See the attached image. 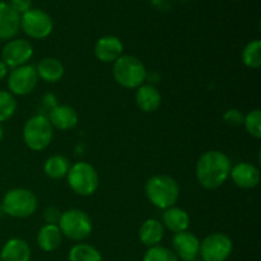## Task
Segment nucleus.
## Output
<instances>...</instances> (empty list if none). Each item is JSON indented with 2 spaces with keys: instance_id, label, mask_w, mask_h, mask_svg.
<instances>
[{
  "instance_id": "1",
  "label": "nucleus",
  "mask_w": 261,
  "mask_h": 261,
  "mask_svg": "<svg viewBox=\"0 0 261 261\" xmlns=\"http://www.w3.org/2000/svg\"><path fill=\"white\" fill-rule=\"evenodd\" d=\"M231 170L232 162L228 155L219 150H208L196 163V180L204 189L216 190L228 180Z\"/></svg>"
},
{
  "instance_id": "2",
  "label": "nucleus",
  "mask_w": 261,
  "mask_h": 261,
  "mask_svg": "<svg viewBox=\"0 0 261 261\" xmlns=\"http://www.w3.org/2000/svg\"><path fill=\"white\" fill-rule=\"evenodd\" d=\"M145 195L155 208L166 211L177 203L180 186L171 176L155 175L145 184Z\"/></svg>"
},
{
  "instance_id": "3",
  "label": "nucleus",
  "mask_w": 261,
  "mask_h": 261,
  "mask_svg": "<svg viewBox=\"0 0 261 261\" xmlns=\"http://www.w3.org/2000/svg\"><path fill=\"white\" fill-rule=\"evenodd\" d=\"M112 75L117 84L127 89H138L148 78L144 64L133 55L120 56L114 63Z\"/></svg>"
},
{
  "instance_id": "4",
  "label": "nucleus",
  "mask_w": 261,
  "mask_h": 261,
  "mask_svg": "<svg viewBox=\"0 0 261 261\" xmlns=\"http://www.w3.org/2000/svg\"><path fill=\"white\" fill-rule=\"evenodd\" d=\"M37 198L28 189H12L4 195L2 211L13 218H28L37 211Z\"/></svg>"
},
{
  "instance_id": "5",
  "label": "nucleus",
  "mask_w": 261,
  "mask_h": 261,
  "mask_svg": "<svg viewBox=\"0 0 261 261\" xmlns=\"http://www.w3.org/2000/svg\"><path fill=\"white\" fill-rule=\"evenodd\" d=\"M54 137V127L47 116L36 115L32 116L23 127V140L31 150L41 152L50 145Z\"/></svg>"
},
{
  "instance_id": "6",
  "label": "nucleus",
  "mask_w": 261,
  "mask_h": 261,
  "mask_svg": "<svg viewBox=\"0 0 261 261\" xmlns=\"http://www.w3.org/2000/svg\"><path fill=\"white\" fill-rule=\"evenodd\" d=\"M66 177L71 190L81 196L93 195L98 189V173L93 166L87 162H76L70 166Z\"/></svg>"
},
{
  "instance_id": "7",
  "label": "nucleus",
  "mask_w": 261,
  "mask_h": 261,
  "mask_svg": "<svg viewBox=\"0 0 261 261\" xmlns=\"http://www.w3.org/2000/svg\"><path fill=\"white\" fill-rule=\"evenodd\" d=\"M61 234L73 241H83L92 233L93 224L86 212L81 209H69L61 213L58 223Z\"/></svg>"
},
{
  "instance_id": "8",
  "label": "nucleus",
  "mask_w": 261,
  "mask_h": 261,
  "mask_svg": "<svg viewBox=\"0 0 261 261\" xmlns=\"http://www.w3.org/2000/svg\"><path fill=\"white\" fill-rule=\"evenodd\" d=\"M233 251V242L227 234L216 232L200 242L199 256L204 261H226Z\"/></svg>"
},
{
  "instance_id": "9",
  "label": "nucleus",
  "mask_w": 261,
  "mask_h": 261,
  "mask_svg": "<svg viewBox=\"0 0 261 261\" xmlns=\"http://www.w3.org/2000/svg\"><path fill=\"white\" fill-rule=\"evenodd\" d=\"M20 28L28 37L43 40L51 35L54 23L50 15L43 10L30 9L20 15Z\"/></svg>"
},
{
  "instance_id": "10",
  "label": "nucleus",
  "mask_w": 261,
  "mask_h": 261,
  "mask_svg": "<svg viewBox=\"0 0 261 261\" xmlns=\"http://www.w3.org/2000/svg\"><path fill=\"white\" fill-rule=\"evenodd\" d=\"M38 83V75L35 66L25 64L10 70L8 74V88L13 96H25L35 91Z\"/></svg>"
},
{
  "instance_id": "11",
  "label": "nucleus",
  "mask_w": 261,
  "mask_h": 261,
  "mask_svg": "<svg viewBox=\"0 0 261 261\" xmlns=\"http://www.w3.org/2000/svg\"><path fill=\"white\" fill-rule=\"evenodd\" d=\"M33 56V47L30 41L23 38H14L8 41L3 47L2 61L9 69L25 65Z\"/></svg>"
},
{
  "instance_id": "12",
  "label": "nucleus",
  "mask_w": 261,
  "mask_h": 261,
  "mask_svg": "<svg viewBox=\"0 0 261 261\" xmlns=\"http://www.w3.org/2000/svg\"><path fill=\"white\" fill-rule=\"evenodd\" d=\"M172 249L178 260L194 261L199 257L200 241L194 233L184 231L180 233H175L172 239Z\"/></svg>"
},
{
  "instance_id": "13",
  "label": "nucleus",
  "mask_w": 261,
  "mask_h": 261,
  "mask_svg": "<svg viewBox=\"0 0 261 261\" xmlns=\"http://www.w3.org/2000/svg\"><path fill=\"white\" fill-rule=\"evenodd\" d=\"M233 184L244 190H250L259 185L260 171L256 166L249 162H241L233 166L229 173Z\"/></svg>"
},
{
  "instance_id": "14",
  "label": "nucleus",
  "mask_w": 261,
  "mask_h": 261,
  "mask_svg": "<svg viewBox=\"0 0 261 261\" xmlns=\"http://www.w3.org/2000/svg\"><path fill=\"white\" fill-rule=\"evenodd\" d=\"M124 53V45L117 36L106 35L94 45V55L102 63H115Z\"/></svg>"
},
{
  "instance_id": "15",
  "label": "nucleus",
  "mask_w": 261,
  "mask_h": 261,
  "mask_svg": "<svg viewBox=\"0 0 261 261\" xmlns=\"http://www.w3.org/2000/svg\"><path fill=\"white\" fill-rule=\"evenodd\" d=\"M51 126L55 129L66 132L71 130L78 124V114L75 110L68 105H56L48 111L47 116Z\"/></svg>"
},
{
  "instance_id": "16",
  "label": "nucleus",
  "mask_w": 261,
  "mask_h": 261,
  "mask_svg": "<svg viewBox=\"0 0 261 261\" xmlns=\"http://www.w3.org/2000/svg\"><path fill=\"white\" fill-rule=\"evenodd\" d=\"M20 30V15L8 3L0 2V40H10Z\"/></svg>"
},
{
  "instance_id": "17",
  "label": "nucleus",
  "mask_w": 261,
  "mask_h": 261,
  "mask_svg": "<svg viewBox=\"0 0 261 261\" xmlns=\"http://www.w3.org/2000/svg\"><path fill=\"white\" fill-rule=\"evenodd\" d=\"M135 101L137 106L142 110L143 112H154L157 111L158 107L161 106L162 96L161 92L152 84H143L137 89L135 93Z\"/></svg>"
},
{
  "instance_id": "18",
  "label": "nucleus",
  "mask_w": 261,
  "mask_h": 261,
  "mask_svg": "<svg viewBox=\"0 0 261 261\" xmlns=\"http://www.w3.org/2000/svg\"><path fill=\"white\" fill-rule=\"evenodd\" d=\"M165 237V227L162 222L155 218H149L142 223L139 228V240L148 249L158 246Z\"/></svg>"
},
{
  "instance_id": "19",
  "label": "nucleus",
  "mask_w": 261,
  "mask_h": 261,
  "mask_svg": "<svg viewBox=\"0 0 261 261\" xmlns=\"http://www.w3.org/2000/svg\"><path fill=\"white\" fill-rule=\"evenodd\" d=\"M162 224L168 231L173 232V233H180V232L188 231L189 226H190V216L184 209L171 206L163 212Z\"/></svg>"
},
{
  "instance_id": "20",
  "label": "nucleus",
  "mask_w": 261,
  "mask_h": 261,
  "mask_svg": "<svg viewBox=\"0 0 261 261\" xmlns=\"http://www.w3.org/2000/svg\"><path fill=\"white\" fill-rule=\"evenodd\" d=\"M2 261H30L31 247L24 240L10 239L3 246L0 251Z\"/></svg>"
},
{
  "instance_id": "21",
  "label": "nucleus",
  "mask_w": 261,
  "mask_h": 261,
  "mask_svg": "<svg viewBox=\"0 0 261 261\" xmlns=\"http://www.w3.org/2000/svg\"><path fill=\"white\" fill-rule=\"evenodd\" d=\"M38 79H42L46 83H56L64 76V65L60 60L55 58H45L37 64Z\"/></svg>"
},
{
  "instance_id": "22",
  "label": "nucleus",
  "mask_w": 261,
  "mask_h": 261,
  "mask_svg": "<svg viewBox=\"0 0 261 261\" xmlns=\"http://www.w3.org/2000/svg\"><path fill=\"white\" fill-rule=\"evenodd\" d=\"M63 240L60 228L58 224H45L37 233V245L42 251L51 252L58 249Z\"/></svg>"
},
{
  "instance_id": "23",
  "label": "nucleus",
  "mask_w": 261,
  "mask_h": 261,
  "mask_svg": "<svg viewBox=\"0 0 261 261\" xmlns=\"http://www.w3.org/2000/svg\"><path fill=\"white\" fill-rule=\"evenodd\" d=\"M69 168H70V162H69L68 158L56 154L51 155L50 158L46 160L45 165H43V172L50 178L59 180V178H63L68 175Z\"/></svg>"
},
{
  "instance_id": "24",
  "label": "nucleus",
  "mask_w": 261,
  "mask_h": 261,
  "mask_svg": "<svg viewBox=\"0 0 261 261\" xmlns=\"http://www.w3.org/2000/svg\"><path fill=\"white\" fill-rule=\"evenodd\" d=\"M69 261H102V255L92 245L76 244L69 251Z\"/></svg>"
},
{
  "instance_id": "25",
  "label": "nucleus",
  "mask_w": 261,
  "mask_h": 261,
  "mask_svg": "<svg viewBox=\"0 0 261 261\" xmlns=\"http://www.w3.org/2000/svg\"><path fill=\"white\" fill-rule=\"evenodd\" d=\"M242 63L250 69H259L261 65V41L254 40L247 43L241 54Z\"/></svg>"
},
{
  "instance_id": "26",
  "label": "nucleus",
  "mask_w": 261,
  "mask_h": 261,
  "mask_svg": "<svg viewBox=\"0 0 261 261\" xmlns=\"http://www.w3.org/2000/svg\"><path fill=\"white\" fill-rule=\"evenodd\" d=\"M17 111V101L8 91H0V124L8 121Z\"/></svg>"
},
{
  "instance_id": "27",
  "label": "nucleus",
  "mask_w": 261,
  "mask_h": 261,
  "mask_svg": "<svg viewBox=\"0 0 261 261\" xmlns=\"http://www.w3.org/2000/svg\"><path fill=\"white\" fill-rule=\"evenodd\" d=\"M143 261H180L175 252L165 246H153L145 251Z\"/></svg>"
},
{
  "instance_id": "28",
  "label": "nucleus",
  "mask_w": 261,
  "mask_h": 261,
  "mask_svg": "<svg viewBox=\"0 0 261 261\" xmlns=\"http://www.w3.org/2000/svg\"><path fill=\"white\" fill-rule=\"evenodd\" d=\"M244 125L246 132L255 139L261 138V111L259 109H255L245 115Z\"/></svg>"
},
{
  "instance_id": "29",
  "label": "nucleus",
  "mask_w": 261,
  "mask_h": 261,
  "mask_svg": "<svg viewBox=\"0 0 261 261\" xmlns=\"http://www.w3.org/2000/svg\"><path fill=\"white\" fill-rule=\"evenodd\" d=\"M244 117L245 115L240 110L229 109L224 112L223 121L229 126H241L244 125Z\"/></svg>"
},
{
  "instance_id": "30",
  "label": "nucleus",
  "mask_w": 261,
  "mask_h": 261,
  "mask_svg": "<svg viewBox=\"0 0 261 261\" xmlns=\"http://www.w3.org/2000/svg\"><path fill=\"white\" fill-rule=\"evenodd\" d=\"M61 212L55 206H48L43 212V219H45L46 224H58L60 221Z\"/></svg>"
},
{
  "instance_id": "31",
  "label": "nucleus",
  "mask_w": 261,
  "mask_h": 261,
  "mask_svg": "<svg viewBox=\"0 0 261 261\" xmlns=\"http://www.w3.org/2000/svg\"><path fill=\"white\" fill-rule=\"evenodd\" d=\"M9 5L18 14L22 15L30 9H32V0H10Z\"/></svg>"
},
{
  "instance_id": "32",
  "label": "nucleus",
  "mask_w": 261,
  "mask_h": 261,
  "mask_svg": "<svg viewBox=\"0 0 261 261\" xmlns=\"http://www.w3.org/2000/svg\"><path fill=\"white\" fill-rule=\"evenodd\" d=\"M8 74H9V68L0 60V82L7 78Z\"/></svg>"
},
{
  "instance_id": "33",
  "label": "nucleus",
  "mask_w": 261,
  "mask_h": 261,
  "mask_svg": "<svg viewBox=\"0 0 261 261\" xmlns=\"http://www.w3.org/2000/svg\"><path fill=\"white\" fill-rule=\"evenodd\" d=\"M3 138H4V129H3L2 124H0V143H2Z\"/></svg>"
},
{
  "instance_id": "34",
  "label": "nucleus",
  "mask_w": 261,
  "mask_h": 261,
  "mask_svg": "<svg viewBox=\"0 0 261 261\" xmlns=\"http://www.w3.org/2000/svg\"><path fill=\"white\" fill-rule=\"evenodd\" d=\"M194 261H204V260H203V259H200V257H198V259L194 260Z\"/></svg>"
}]
</instances>
